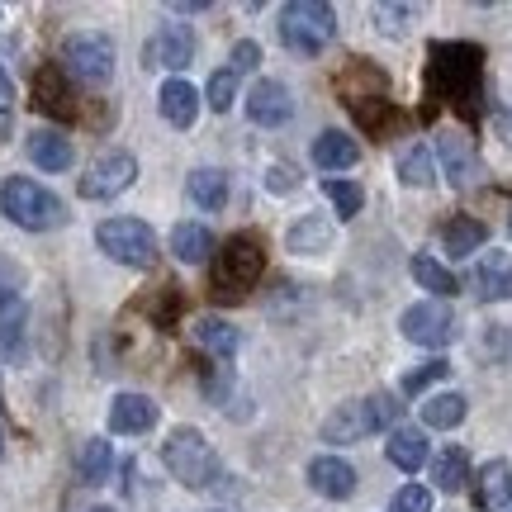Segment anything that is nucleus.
<instances>
[{
  "label": "nucleus",
  "mask_w": 512,
  "mask_h": 512,
  "mask_svg": "<svg viewBox=\"0 0 512 512\" xmlns=\"http://www.w3.org/2000/svg\"><path fill=\"white\" fill-rule=\"evenodd\" d=\"M332 242H337V228H332L328 214H304L285 233V247L294 256H323V252H332Z\"/></svg>",
  "instance_id": "obj_16"
},
{
  "label": "nucleus",
  "mask_w": 512,
  "mask_h": 512,
  "mask_svg": "<svg viewBox=\"0 0 512 512\" xmlns=\"http://www.w3.org/2000/svg\"><path fill=\"white\" fill-rule=\"evenodd\" d=\"M399 332L413 347L441 351L460 337V318L446 299H418V304H408V309L399 313Z\"/></svg>",
  "instance_id": "obj_6"
},
{
  "label": "nucleus",
  "mask_w": 512,
  "mask_h": 512,
  "mask_svg": "<svg viewBox=\"0 0 512 512\" xmlns=\"http://www.w3.org/2000/svg\"><path fill=\"white\" fill-rule=\"evenodd\" d=\"M408 271H413V280H418L422 290H432V299H451V294L460 290L456 275L446 271L437 256H413V266H408Z\"/></svg>",
  "instance_id": "obj_29"
},
{
  "label": "nucleus",
  "mask_w": 512,
  "mask_h": 512,
  "mask_svg": "<svg viewBox=\"0 0 512 512\" xmlns=\"http://www.w3.org/2000/svg\"><path fill=\"white\" fill-rule=\"evenodd\" d=\"M494 128H498V138H503V143L512 147V105H508V110H503V114H498V119H494Z\"/></svg>",
  "instance_id": "obj_42"
},
{
  "label": "nucleus",
  "mask_w": 512,
  "mask_h": 512,
  "mask_svg": "<svg viewBox=\"0 0 512 512\" xmlns=\"http://www.w3.org/2000/svg\"><path fill=\"white\" fill-rule=\"evenodd\" d=\"M437 157H441V171H446V181L465 190V185H475L479 176V157H475V143L456 133V128H441L437 133Z\"/></svg>",
  "instance_id": "obj_13"
},
{
  "label": "nucleus",
  "mask_w": 512,
  "mask_h": 512,
  "mask_svg": "<svg viewBox=\"0 0 512 512\" xmlns=\"http://www.w3.org/2000/svg\"><path fill=\"white\" fill-rule=\"evenodd\" d=\"M266 266V247L256 233H238V238L223 242L219 252V271H214V290H228V294H242L247 285H256V275Z\"/></svg>",
  "instance_id": "obj_7"
},
{
  "label": "nucleus",
  "mask_w": 512,
  "mask_h": 512,
  "mask_svg": "<svg viewBox=\"0 0 512 512\" xmlns=\"http://www.w3.org/2000/svg\"><path fill=\"white\" fill-rule=\"evenodd\" d=\"M114 470V446L105 437H86L81 441V456H76V475H81V484H91V489H100L105 479H110Z\"/></svg>",
  "instance_id": "obj_27"
},
{
  "label": "nucleus",
  "mask_w": 512,
  "mask_h": 512,
  "mask_svg": "<svg viewBox=\"0 0 512 512\" xmlns=\"http://www.w3.org/2000/svg\"><path fill=\"white\" fill-rule=\"evenodd\" d=\"M384 456H389V465L403 470V475L422 470V465H427V437H422V427H394L389 441H384Z\"/></svg>",
  "instance_id": "obj_20"
},
{
  "label": "nucleus",
  "mask_w": 512,
  "mask_h": 512,
  "mask_svg": "<svg viewBox=\"0 0 512 512\" xmlns=\"http://www.w3.org/2000/svg\"><path fill=\"white\" fill-rule=\"evenodd\" d=\"M304 475H309L313 494L332 498V503H347V498L356 494V484H361V479H356V465H351V460H342V456H313Z\"/></svg>",
  "instance_id": "obj_12"
},
{
  "label": "nucleus",
  "mask_w": 512,
  "mask_h": 512,
  "mask_svg": "<svg viewBox=\"0 0 512 512\" xmlns=\"http://www.w3.org/2000/svg\"><path fill=\"white\" fill-rule=\"evenodd\" d=\"M0 456H5V432H0Z\"/></svg>",
  "instance_id": "obj_43"
},
{
  "label": "nucleus",
  "mask_w": 512,
  "mask_h": 512,
  "mask_svg": "<svg viewBox=\"0 0 512 512\" xmlns=\"http://www.w3.org/2000/svg\"><path fill=\"white\" fill-rule=\"evenodd\" d=\"M0 214L24 228V233H53L67 223V204L57 200L48 185L29 181V176H5L0 185Z\"/></svg>",
  "instance_id": "obj_1"
},
{
  "label": "nucleus",
  "mask_w": 512,
  "mask_h": 512,
  "mask_svg": "<svg viewBox=\"0 0 512 512\" xmlns=\"http://www.w3.org/2000/svg\"><path fill=\"white\" fill-rule=\"evenodd\" d=\"M479 489H475V503L479 508H489V512H508L512 508V465L508 460H489L484 470H479Z\"/></svg>",
  "instance_id": "obj_22"
},
{
  "label": "nucleus",
  "mask_w": 512,
  "mask_h": 512,
  "mask_svg": "<svg viewBox=\"0 0 512 512\" xmlns=\"http://www.w3.org/2000/svg\"><path fill=\"white\" fill-rule=\"evenodd\" d=\"M256 62H261V43L256 38H238L233 53H228V72L247 76V72H256Z\"/></svg>",
  "instance_id": "obj_38"
},
{
  "label": "nucleus",
  "mask_w": 512,
  "mask_h": 512,
  "mask_svg": "<svg viewBox=\"0 0 512 512\" xmlns=\"http://www.w3.org/2000/svg\"><path fill=\"white\" fill-rule=\"evenodd\" d=\"M508 233H512V219H508Z\"/></svg>",
  "instance_id": "obj_45"
},
{
  "label": "nucleus",
  "mask_w": 512,
  "mask_h": 512,
  "mask_svg": "<svg viewBox=\"0 0 512 512\" xmlns=\"http://www.w3.org/2000/svg\"><path fill=\"white\" fill-rule=\"evenodd\" d=\"M157 110L171 128H190L200 119V91L185 81V76H166L162 91H157Z\"/></svg>",
  "instance_id": "obj_15"
},
{
  "label": "nucleus",
  "mask_w": 512,
  "mask_h": 512,
  "mask_svg": "<svg viewBox=\"0 0 512 512\" xmlns=\"http://www.w3.org/2000/svg\"><path fill=\"white\" fill-rule=\"evenodd\" d=\"M233 100H238V72H228V67H223V72L209 76L204 105H209L214 114H228V110H233Z\"/></svg>",
  "instance_id": "obj_32"
},
{
  "label": "nucleus",
  "mask_w": 512,
  "mask_h": 512,
  "mask_svg": "<svg viewBox=\"0 0 512 512\" xmlns=\"http://www.w3.org/2000/svg\"><path fill=\"white\" fill-rule=\"evenodd\" d=\"M62 72L76 76L81 86H110L114 76V38L81 29L62 38Z\"/></svg>",
  "instance_id": "obj_5"
},
{
  "label": "nucleus",
  "mask_w": 512,
  "mask_h": 512,
  "mask_svg": "<svg viewBox=\"0 0 512 512\" xmlns=\"http://www.w3.org/2000/svg\"><path fill=\"white\" fill-rule=\"evenodd\" d=\"M508 512H512V508H508Z\"/></svg>",
  "instance_id": "obj_46"
},
{
  "label": "nucleus",
  "mask_w": 512,
  "mask_h": 512,
  "mask_svg": "<svg viewBox=\"0 0 512 512\" xmlns=\"http://www.w3.org/2000/svg\"><path fill=\"white\" fill-rule=\"evenodd\" d=\"M19 290H24V271H19L15 261H0V313L15 309V304H24Z\"/></svg>",
  "instance_id": "obj_35"
},
{
  "label": "nucleus",
  "mask_w": 512,
  "mask_h": 512,
  "mask_svg": "<svg viewBox=\"0 0 512 512\" xmlns=\"http://www.w3.org/2000/svg\"><path fill=\"white\" fill-rule=\"evenodd\" d=\"M195 342H200L204 351H214L219 361H228V356H238V351H242V332L233 328L228 318L204 313V318H195Z\"/></svg>",
  "instance_id": "obj_25"
},
{
  "label": "nucleus",
  "mask_w": 512,
  "mask_h": 512,
  "mask_svg": "<svg viewBox=\"0 0 512 512\" xmlns=\"http://www.w3.org/2000/svg\"><path fill=\"white\" fill-rule=\"evenodd\" d=\"M266 190H271V195H294V190H299V176H294L285 162H271L266 166Z\"/></svg>",
  "instance_id": "obj_40"
},
{
  "label": "nucleus",
  "mask_w": 512,
  "mask_h": 512,
  "mask_svg": "<svg viewBox=\"0 0 512 512\" xmlns=\"http://www.w3.org/2000/svg\"><path fill=\"white\" fill-rule=\"evenodd\" d=\"M366 418H370V432H384V427H389V432H394V427H399V399H394V394H370L366 399Z\"/></svg>",
  "instance_id": "obj_33"
},
{
  "label": "nucleus",
  "mask_w": 512,
  "mask_h": 512,
  "mask_svg": "<svg viewBox=\"0 0 512 512\" xmlns=\"http://www.w3.org/2000/svg\"><path fill=\"white\" fill-rule=\"evenodd\" d=\"M157 418H162L157 399H147L138 389H119L110 399V432L114 437H143V432L157 427Z\"/></svg>",
  "instance_id": "obj_11"
},
{
  "label": "nucleus",
  "mask_w": 512,
  "mask_h": 512,
  "mask_svg": "<svg viewBox=\"0 0 512 512\" xmlns=\"http://www.w3.org/2000/svg\"><path fill=\"white\" fill-rule=\"evenodd\" d=\"M53 81H57V67H48V72L38 76V95H43L38 105H43L48 114H72V91H62V86H53Z\"/></svg>",
  "instance_id": "obj_34"
},
{
  "label": "nucleus",
  "mask_w": 512,
  "mask_h": 512,
  "mask_svg": "<svg viewBox=\"0 0 512 512\" xmlns=\"http://www.w3.org/2000/svg\"><path fill=\"white\" fill-rule=\"evenodd\" d=\"M214 252V233L204 228V223H176L171 228V256L181 261V266H204Z\"/></svg>",
  "instance_id": "obj_24"
},
{
  "label": "nucleus",
  "mask_w": 512,
  "mask_h": 512,
  "mask_svg": "<svg viewBox=\"0 0 512 512\" xmlns=\"http://www.w3.org/2000/svg\"><path fill=\"white\" fill-rule=\"evenodd\" d=\"M446 370H451L446 361H427V366L408 370V375H403V394H422L432 380H446Z\"/></svg>",
  "instance_id": "obj_39"
},
{
  "label": "nucleus",
  "mask_w": 512,
  "mask_h": 512,
  "mask_svg": "<svg viewBox=\"0 0 512 512\" xmlns=\"http://www.w3.org/2000/svg\"><path fill=\"white\" fill-rule=\"evenodd\" d=\"M95 247L128 266V271H147V266H157V233L147 228L143 219H128V214H114L95 228Z\"/></svg>",
  "instance_id": "obj_4"
},
{
  "label": "nucleus",
  "mask_w": 512,
  "mask_h": 512,
  "mask_svg": "<svg viewBox=\"0 0 512 512\" xmlns=\"http://www.w3.org/2000/svg\"><path fill=\"white\" fill-rule=\"evenodd\" d=\"M10 110H15V81H10L5 67H0V138L10 133Z\"/></svg>",
  "instance_id": "obj_41"
},
{
  "label": "nucleus",
  "mask_w": 512,
  "mask_h": 512,
  "mask_svg": "<svg viewBox=\"0 0 512 512\" xmlns=\"http://www.w3.org/2000/svg\"><path fill=\"white\" fill-rule=\"evenodd\" d=\"M370 437V418H366V399H351L342 408H332V418L323 422V441L332 446H351V441Z\"/></svg>",
  "instance_id": "obj_19"
},
{
  "label": "nucleus",
  "mask_w": 512,
  "mask_h": 512,
  "mask_svg": "<svg viewBox=\"0 0 512 512\" xmlns=\"http://www.w3.org/2000/svg\"><path fill=\"white\" fill-rule=\"evenodd\" d=\"M309 157L318 171H347V166L361 162V143H356L351 133H342V128H323V133L313 138Z\"/></svg>",
  "instance_id": "obj_17"
},
{
  "label": "nucleus",
  "mask_w": 512,
  "mask_h": 512,
  "mask_svg": "<svg viewBox=\"0 0 512 512\" xmlns=\"http://www.w3.org/2000/svg\"><path fill=\"white\" fill-rule=\"evenodd\" d=\"M133 181H138V157L114 147V152H105V157H95V162L86 166V176L76 181V190H81V200H114V195H124Z\"/></svg>",
  "instance_id": "obj_8"
},
{
  "label": "nucleus",
  "mask_w": 512,
  "mask_h": 512,
  "mask_svg": "<svg viewBox=\"0 0 512 512\" xmlns=\"http://www.w3.org/2000/svg\"><path fill=\"white\" fill-rule=\"evenodd\" d=\"M375 19L389 38H403L408 34V19H413V5H375Z\"/></svg>",
  "instance_id": "obj_37"
},
{
  "label": "nucleus",
  "mask_w": 512,
  "mask_h": 512,
  "mask_svg": "<svg viewBox=\"0 0 512 512\" xmlns=\"http://www.w3.org/2000/svg\"><path fill=\"white\" fill-rule=\"evenodd\" d=\"M323 195L332 200V209H337V219H356L361 214V204H366V190L356 181H337V176H328L323 181Z\"/></svg>",
  "instance_id": "obj_31"
},
{
  "label": "nucleus",
  "mask_w": 512,
  "mask_h": 512,
  "mask_svg": "<svg viewBox=\"0 0 512 512\" xmlns=\"http://www.w3.org/2000/svg\"><path fill=\"white\" fill-rule=\"evenodd\" d=\"M190 62H195V34H190L185 24H162L157 34L147 38L143 67H162V72L181 76Z\"/></svg>",
  "instance_id": "obj_10"
},
{
  "label": "nucleus",
  "mask_w": 512,
  "mask_h": 512,
  "mask_svg": "<svg viewBox=\"0 0 512 512\" xmlns=\"http://www.w3.org/2000/svg\"><path fill=\"white\" fill-rule=\"evenodd\" d=\"M399 181L413 185V190H427V185L437 181V162H432V152H427L422 143H413L399 157Z\"/></svg>",
  "instance_id": "obj_30"
},
{
  "label": "nucleus",
  "mask_w": 512,
  "mask_h": 512,
  "mask_svg": "<svg viewBox=\"0 0 512 512\" xmlns=\"http://www.w3.org/2000/svg\"><path fill=\"white\" fill-rule=\"evenodd\" d=\"M484 242H489V228H484L479 219H470V214H460V219H451L446 228H441V252L456 256V261L460 256H475Z\"/></svg>",
  "instance_id": "obj_26"
},
{
  "label": "nucleus",
  "mask_w": 512,
  "mask_h": 512,
  "mask_svg": "<svg viewBox=\"0 0 512 512\" xmlns=\"http://www.w3.org/2000/svg\"><path fill=\"white\" fill-rule=\"evenodd\" d=\"M432 479H437L441 494H460L465 484H470V456L460 451V446H451V451H441L437 460H432Z\"/></svg>",
  "instance_id": "obj_28"
},
{
  "label": "nucleus",
  "mask_w": 512,
  "mask_h": 512,
  "mask_svg": "<svg viewBox=\"0 0 512 512\" xmlns=\"http://www.w3.org/2000/svg\"><path fill=\"white\" fill-rule=\"evenodd\" d=\"M185 195L209 209V214H219L223 204H228V176H223L219 166H195L190 176H185Z\"/></svg>",
  "instance_id": "obj_23"
},
{
  "label": "nucleus",
  "mask_w": 512,
  "mask_h": 512,
  "mask_svg": "<svg viewBox=\"0 0 512 512\" xmlns=\"http://www.w3.org/2000/svg\"><path fill=\"white\" fill-rule=\"evenodd\" d=\"M418 408H422V427L451 432V427H460V422H465V413H470V399H465L460 389H441V394H427Z\"/></svg>",
  "instance_id": "obj_21"
},
{
  "label": "nucleus",
  "mask_w": 512,
  "mask_h": 512,
  "mask_svg": "<svg viewBox=\"0 0 512 512\" xmlns=\"http://www.w3.org/2000/svg\"><path fill=\"white\" fill-rule=\"evenodd\" d=\"M91 512H114V508H91Z\"/></svg>",
  "instance_id": "obj_44"
},
{
  "label": "nucleus",
  "mask_w": 512,
  "mask_h": 512,
  "mask_svg": "<svg viewBox=\"0 0 512 512\" xmlns=\"http://www.w3.org/2000/svg\"><path fill=\"white\" fill-rule=\"evenodd\" d=\"M337 38V10L323 0H294L280 10V43L299 57H318Z\"/></svg>",
  "instance_id": "obj_3"
},
{
  "label": "nucleus",
  "mask_w": 512,
  "mask_h": 512,
  "mask_svg": "<svg viewBox=\"0 0 512 512\" xmlns=\"http://www.w3.org/2000/svg\"><path fill=\"white\" fill-rule=\"evenodd\" d=\"M389 512H432V489H422V484H403Z\"/></svg>",
  "instance_id": "obj_36"
},
{
  "label": "nucleus",
  "mask_w": 512,
  "mask_h": 512,
  "mask_svg": "<svg viewBox=\"0 0 512 512\" xmlns=\"http://www.w3.org/2000/svg\"><path fill=\"white\" fill-rule=\"evenodd\" d=\"M475 294L484 299V304H503V299H512L508 252H484V261L475 266Z\"/></svg>",
  "instance_id": "obj_18"
},
{
  "label": "nucleus",
  "mask_w": 512,
  "mask_h": 512,
  "mask_svg": "<svg viewBox=\"0 0 512 512\" xmlns=\"http://www.w3.org/2000/svg\"><path fill=\"white\" fill-rule=\"evenodd\" d=\"M162 465L171 470V479H181L185 489H209L219 479V451L209 446L200 427H176L162 441Z\"/></svg>",
  "instance_id": "obj_2"
},
{
  "label": "nucleus",
  "mask_w": 512,
  "mask_h": 512,
  "mask_svg": "<svg viewBox=\"0 0 512 512\" xmlns=\"http://www.w3.org/2000/svg\"><path fill=\"white\" fill-rule=\"evenodd\" d=\"M24 152H29V162L38 171H67L76 162V147L67 133H57V128H29V138H24Z\"/></svg>",
  "instance_id": "obj_14"
},
{
  "label": "nucleus",
  "mask_w": 512,
  "mask_h": 512,
  "mask_svg": "<svg viewBox=\"0 0 512 512\" xmlns=\"http://www.w3.org/2000/svg\"><path fill=\"white\" fill-rule=\"evenodd\" d=\"M247 119L256 128H285L294 119V95L285 81L275 76H256L252 91H247Z\"/></svg>",
  "instance_id": "obj_9"
}]
</instances>
